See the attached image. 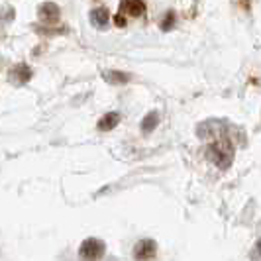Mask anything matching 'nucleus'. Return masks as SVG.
<instances>
[{
	"instance_id": "nucleus-8",
	"label": "nucleus",
	"mask_w": 261,
	"mask_h": 261,
	"mask_svg": "<svg viewBox=\"0 0 261 261\" xmlns=\"http://www.w3.org/2000/svg\"><path fill=\"white\" fill-rule=\"evenodd\" d=\"M106 79L110 83H126V81H130V75L120 73V71H112V73H106Z\"/></svg>"
},
{
	"instance_id": "nucleus-4",
	"label": "nucleus",
	"mask_w": 261,
	"mask_h": 261,
	"mask_svg": "<svg viewBox=\"0 0 261 261\" xmlns=\"http://www.w3.org/2000/svg\"><path fill=\"white\" fill-rule=\"evenodd\" d=\"M122 12L130 14V16H142L145 12L144 0H126L122 4Z\"/></svg>"
},
{
	"instance_id": "nucleus-7",
	"label": "nucleus",
	"mask_w": 261,
	"mask_h": 261,
	"mask_svg": "<svg viewBox=\"0 0 261 261\" xmlns=\"http://www.w3.org/2000/svg\"><path fill=\"white\" fill-rule=\"evenodd\" d=\"M92 22H94V24H98V26H105L106 22H108V12H106L105 8L94 10V12H92Z\"/></svg>"
},
{
	"instance_id": "nucleus-5",
	"label": "nucleus",
	"mask_w": 261,
	"mask_h": 261,
	"mask_svg": "<svg viewBox=\"0 0 261 261\" xmlns=\"http://www.w3.org/2000/svg\"><path fill=\"white\" fill-rule=\"evenodd\" d=\"M118 120H120V116H118L116 112H110V114H106L100 122H98V130H102V132H108V130H112L114 126L118 124Z\"/></svg>"
},
{
	"instance_id": "nucleus-1",
	"label": "nucleus",
	"mask_w": 261,
	"mask_h": 261,
	"mask_svg": "<svg viewBox=\"0 0 261 261\" xmlns=\"http://www.w3.org/2000/svg\"><path fill=\"white\" fill-rule=\"evenodd\" d=\"M232 157H234L232 144H230V140H226L224 136H220V138L208 147V159L214 165H218L220 169H228V167H230Z\"/></svg>"
},
{
	"instance_id": "nucleus-3",
	"label": "nucleus",
	"mask_w": 261,
	"mask_h": 261,
	"mask_svg": "<svg viewBox=\"0 0 261 261\" xmlns=\"http://www.w3.org/2000/svg\"><path fill=\"white\" fill-rule=\"evenodd\" d=\"M157 246L153 240H142L138 246H136V257L138 259H147V257H153L157 251Z\"/></svg>"
},
{
	"instance_id": "nucleus-2",
	"label": "nucleus",
	"mask_w": 261,
	"mask_h": 261,
	"mask_svg": "<svg viewBox=\"0 0 261 261\" xmlns=\"http://www.w3.org/2000/svg\"><path fill=\"white\" fill-rule=\"evenodd\" d=\"M105 251V244L98 242V240H87L81 248V255L87 257V259H94V257H100Z\"/></svg>"
},
{
	"instance_id": "nucleus-9",
	"label": "nucleus",
	"mask_w": 261,
	"mask_h": 261,
	"mask_svg": "<svg viewBox=\"0 0 261 261\" xmlns=\"http://www.w3.org/2000/svg\"><path fill=\"white\" fill-rule=\"evenodd\" d=\"M173 22H175V14L169 12V14H167V20L161 24V28H163V30H169V28L173 26Z\"/></svg>"
},
{
	"instance_id": "nucleus-6",
	"label": "nucleus",
	"mask_w": 261,
	"mask_h": 261,
	"mask_svg": "<svg viewBox=\"0 0 261 261\" xmlns=\"http://www.w3.org/2000/svg\"><path fill=\"white\" fill-rule=\"evenodd\" d=\"M157 124H159V114H157V112H149V114L144 118V122H142V130H144L145 134H149V132L155 130Z\"/></svg>"
}]
</instances>
